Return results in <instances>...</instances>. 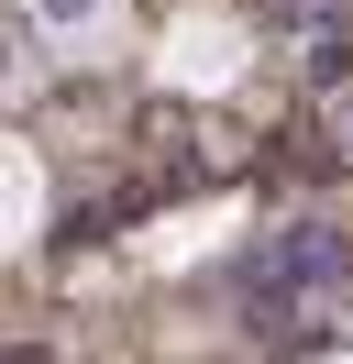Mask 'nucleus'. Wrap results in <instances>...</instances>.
Returning <instances> with one entry per match:
<instances>
[{
	"label": "nucleus",
	"mask_w": 353,
	"mask_h": 364,
	"mask_svg": "<svg viewBox=\"0 0 353 364\" xmlns=\"http://www.w3.org/2000/svg\"><path fill=\"white\" fill-rule=\"evenodd\" d=\"M33 11H44V33H88V23L110 11V0H33Z\"/></svg>",
	"instance_id": "2"
},
{
	"label": "nucleus",
	"mask_w": 353,
	"mask_h": 364,
	"mask_svg": "<svg viewBox=\"0 0 353 364\" xmlns=\"http://www.w3.org/2000/svg\"><path fill=\"white\" fill-rule=\"evenodd\" d=\"M342 265H353V243H342V232L287 221V232H265V243L243 254V287H331Z\"/></svg>",
	"instance_id": "1"
},
{
	"label": "nucleus",
	"mask_w": 353,
	"mask_h": 364,
	"mask_svg": "<svg viewBox=\"0 0 353 364\" xmlns=\"http://www.w3.org/2000/svg\"><path fill=\"white\" fill-rule=\"evenodd\" d=\"M342 155H353V100H342Z\"/></svg>",
	"instance_id": "3"
}]
</instances>
